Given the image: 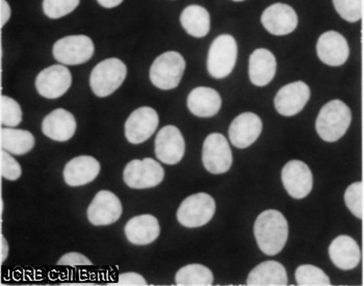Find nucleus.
I'll return each mask as SVG.
<instances>
[{
	"label": "nucleus",
	"mask_w": 364,
	"mask_h": 286,
	"mask_svg": "<svg viewBox=\"0 0 364 286\" xmlns=\"http://www.w3.org/2000/svg\"><path fill=\"white\" fill-rule=\"evenodd\" d=\"M254 235L258 247L269 256L282 251L289 238L287 218L276 209H267L260 213L254 224Z\"/></svg>",
	"instance_id": "nucleus-1"
},
{
	"label": "nucleus",
	"mask_w": 364,
	"mask_h": 286,
	"mask_svg": "<svg viewBox=\"0 0 364 286\" xmlns=\"http://www.w3.org/2000/svg\"><path fill=\"white\" fill-rule=\"evenodd\" d=\"M352 122V112L343 101H329L321 109L316 118V129L321 139L334 143L345 136Z\"/></svg>",
	"instance_id": "nucleus-2"
},
{
	"label": "nucleus",
	"mask_w": 364,
	"mask_h": 286,
	"mask_svg": "<svg viewBox=\"0 0 364 286\" xmlns=\"http://www.w3.org/2000/svg\"><path fill=\"white\" fill-rule=\"evenodd\" d=\"M127 68L119 58H107L96 65L90 76V85L96 96L112 95L127 78Z\"/></svg>",
	"instance_id": "nucleus-3"
},
{
	"label": "nucleus",
	"mask_w": 364,
	"mask_h": 286,
	"mask_svg": "<svg viewBox=\"0 0 364 286\" xmlns=\"http://www.w3.org/2000/svg\"><path fill=\"white\" fill-rule=\"evenodd\" d=\"M237 60V44L232 36H219L211 43L208 56V71L217 80L230 75Z\"/></svg>",
	"instance_id": "nucleus-4"
},
{
	"label": "nucleus",
	"mask_w": 364,
	"mask_h": 286,
	"mask_svg": "<svg viewBox=\"0 0 364 286\" xmlns=\"http://www.w3.org/2000/svg\"><path fill=\"white\" fill-rule=\"evenodd\" d=\"M186 70V60L177 51H167L154 60L150 68V80L161 90L178 87Z\"/></svg>",
	"instance_id": "nucleus-5"
},
{
	"label": "nucleus",
	"mask_w": 364,
	"mask_h": 286,
	"mask_svg": "<svg viewBox=\"0 0 364 286\" xmlns=\"http://www.w3.org/2000/svg\"><path fill=\"white\" fill-rule=\"evenodd\" d=\"M215 213L213 198L206 193H198L183 200L177 211V220L182 226L197 228L208 224Z\"/></svg>",
	"instance_id": "nucleus-6"
},
{
	"label": "nucleus",
	"mask_w": 364,
	"mask_h": 286,
	"mask_svg": "<svg viewBox=\"0 0 364 286\" xmlns=\"http://www.w3.org/2000/svg\"><path fill=\"white\" fill-rule=\"evenodd\" d=\"M165 170L154 159H134L125 166L123 179L129 188L136 190L151 189L161 184Z\"/></svg>",
	"instance_id": "nucleus-7"
},
{
	"label": "nucleus",
	"mask_w": 364,
	"mask_h": 286,
	"mask_svg": "<svg viewBox=\"0 0 364 286\" xmlns=\"http://www.w3.org/2000/svg\"><path fill=\"white\" fill-rule=\"evenodd\" d=\"M202 161L211 174L228 172L233 163L232 152L226 137L221 134H210L202 148Z\"/></svg>",
	"instance_id": "nucleus-8"
},
{
	"label": "nucleus",
	"mask_w": 364,
	"mask_h": 286,
	"mask_svg": "<svg viewBox=\"0 0 364 286\" xmlns=\"http://www.w3.org/2000/svg\"><path fill=\"white\" fill-rule=\"evenodd\" d=\"M53 55L58 62L64 65L84 64L94 55V43L87 36H68L53 45Z\"/></svg>",
	"instance_id": "nucleus-9"
},
{
	"label": "nucleus",
	"mask_w": 364,
	"mask_h": 286,
	"mask_svg": "<svg viewBox=\"0 0 364 286\" xmlns=\"http://www.w3.org/2000/svg\"><path fill=\"white\" fill-rule=\"evenodd\" d=\"M281 180L285 190L294 199L307 197L314 186V177L309 166L296 159L283 166Z\"/></svg>",
	"instance_id": "nucleus-10"
},
{
	"label": "nucleus",
	"mask_w": 364,
	"mask_h": 286,
	"mask_svg": "<svg viewBox=\"0 0 364 286\" xmlns=\"http://www.w3.org/2000/svg\"><path fill=\"white\" fill-rule=\"evenodd\" d=\"M186 142L181 130L174 125L161 128L155 139V155L161 163L176 164L183 159Z\"/></svg>",
	"instance_id": "nucleus-11"
},
{
	"label": "nucleus",
	"mask_w": 364,
	"mask_h": 286,
	"mask_svg": "<svg viewBox=\"0 0 364 286\" xmlns=\"http://www.w3.org/2000/svg\"><path fill=\"white\" fill-rule=\"evenodd\" d=\"M156 110L143 107L132 112L125 122V137L132 144H141L150 139L159 127Z\"/></svg>",
	"instance_id": "nucleus-12"
},
{
	"label": "nucleus",
	"mask_w": 364,
	"mask_h": 286,
	"mask_svg": "<svg viewBox=\"0 0 364 286\" xmlns=\"http://www.w3.org/2000/svg\"><path fill=\"white\" fill-rule=\"evenodd\" d=\"M123 213L122 203L114 193L100 191L87 208V218L94 226H107L117 222Z\"/></svg>",
	"instance_id": "nucleus-13"
},
{
	"label": "nucleus",
	"mask_w": 364,
	"mask_h": 286,
	"mask_svg": "<svg viewBox=\"0 0 364 286\" xmlns=\"http://www.w3.org/2000/svg\"><path fill=\"white\" fill-rule=\"evenodd\" d=\"M71 72L63 65H53L43 70L36 78L40 95L47 99L60 98L70 89Z\"/></svg>",
	"instance_id": "nucleus-14"
},
{
	"label": "nucleus",
	"mask_w": 364,
	"mask_h": 286,
	"mask_svg": "<svg viewBox=\"0 0 364 286\" xmlns=\"http://www.w3.org/2000/svg\"><path fill=\"white\" fill-rule=\"evenodd\" d=\"M309 98V85L304 82H294L281 88L274 99V105L282 116L293 117L304 109Z\"/></svg>",
	"instance_id": "nucleus-15"
},
{
	"label": "nucleus",
	"mask_w": 364,
	"mask_h": 286,
	"mask_svg": "<svg viewBox=\"0 0 364 286\" xmlns=\"http://www.w3.org/2000/svg\"><path fill=\"white\" fill-rule=\"evenodd\" d=\"M316 55L323 64L339 67L349 58V44L341 33L336 31H326L316 43Z\"/></svg>",
	"instance_id": "nucleus-16"
},
{
	"label": "nucleus",
	"mask_w": 364,
	"mask_h": 286,
	"mask_svg": "<svg viewBox=\"0 0 364 286\" xmlns=\"http://www.w3.org/2000/svg\"><path fill=\"white\" fill-rule=\"evenodd\" d=\"M260 21L271 35L287 36L296 28L299 19L291 6L278 2L264 11Z\"/></svg>",
	"instance_id": "nucleus-17"
},
{
	"label": "nucleus",
	"mask_w": 364,
	"mask_h": 286,
	"mask_svg": "<svg viewBox=\"0 0 364 286\" xmlns=\"http://www.w3.org/2000/svg\"><path fill=\"white\" fill-rule=\"evenodd\" d=\"M262 132V119L254 112H244L232 121L228 134L235 147L245 149L256 142Z\"/></svg>",
	"instance_id": "nucleus-18"
},
{
	"label": "nucleus",
	"mask_w": 364,
	"mask_h": 286,
	"mask_svg": "<svg viewBox=\"0 0 364 286\" xmlns=\"http://www.w3.org/2000/svg\"><path fill=\"white\" fill-rule=\"evenodd\" d=\"M76 127L73 115L64 109L53 110L42 123L43 134L55 142L69 141L75 134Z\"/></svg>",
	"instance_id": "nucleus-19"
},
{
	"label": "nucleus",
	"mask_w": 364,
	"mask_h": 286,
	"mask_svg": "<svg viewBox=\"0 0 364 286\" xmlns=\"http://www.w3.org/2000/svg\"><path fill=\"white\" fill-rule=\"evenodd\" d=\"M329 256L338 269L350 271L360 263V248L350 236L339 235L329 245Z\"/></svg>",
	"instance_id": "nucleus-20"
},
{
	"label": "nucleus",
	"mask_w": 364,
	"mask_h": 286,
	"mask_svg": "<svg viewBox=\"0 0 364 286\" xmlns=\"http://www.w3.org/2000/svg\"><path fill=\"white\" fill-rule=\"evenodd\" d=\"M100 173V164L89 155H82L68 161L64 169V179L68 186H80L90 184Z\"/></svg>",
	"instance_id": "nucleus-21"
},
{
	"label": "nucleus",
	"mask_w": 364,
	"mask_h": 286,
	"mask_svg": "<svg viewBox=\"0 0 364 286\" xmlns=\"http://www.w3.org/2000/svg\"><path fill=\"white\" fill-rule=\"evenodd\" d=\"M277 70L275 55L266 48L254 51L249 58V78L256 87H264L274 80Z\"/></svg>",
	"instance_id": "nucleus-22"
},
{
	"label": "nucleus",
	"mask_w": 364,
	"mask_h": 286,
	"mask_svg": "<svg viewBox=\"0 0 364 286\" xmlns=\"http://www.w3.org/2000/svg\"><path fill=\"white\" fill-rule=\"evenodd\" d=\"M125 235L132 244H151L159 236L161 227L159 220L151 215H141L128 221L124 228Z\"/></svg>",
	"instance_id": "nucleus-23"
},
{
	"label": "nucleus",
	"mask_w": 364,
	"mask_h": 286,
	"mask_svg": "<svg viewBox=\"0 0 364 286\" xmlns=\"http://www.w3.org/2000/svg\"><path fill=\"white\" fill-rule=\"evenodd\" d=\"M221 96L211 88H196L188 97V110L200 118H210L215 116L221 110Z\"/></svg>",
	"instance_id": "nucleus-24"
},
{
	"label": "nucleus",
	"mask_w": 364,
	"mask_h": 286,
	"mask_svg": "<svg viewBox=\"0 0 364 286\" xmlns=\"http://www.w3.org/2000/svg\"><path fill=\"white\" fill-rule=\"evenodd\" d=\"M287 272L278 261L267 260L254 268L247 279L248 285H287Z\"/></svg>",
	"instance_id": "nucleus-25"
},
{
	"label": "nucleus",
	"mask_w": 364,
	"mask_h": 286,
	"mask_svg": "<svg viewBox=\"0 0 364 286\" xmlns=\"http://www.w3.org/2000/svg\"><path fill=\"white\" fill-rule=\"evenodd\" d=\"M181 22L184 31L195 38H203L210 31V15L205 8L197 4L182 11Z\"/></svg>",
	"instance_id": "nucleus-26"
},
{
	"label": "nucleus",
	"mask_w": 364,
	"mask_h": 286,
	"mask_svg": "<svg viewBox=\"0 0 364 286\" xmlns=\"http://www.w3.org/2000/svg\"><path fill=\"white\" fill-rule=\"evenodd\" d=\"M0 144L1 149L14 155H23L33 149L35 146V137L28 130L15 128H1Z\"/></svg>",
	"instance_id": "nucleus-27"
},
{
	"label": "nucleus",
	"mask_w": 364,
	"mask_h": 286,
	"mask_svg": "<svg viewBox=\"0 0 364 286\" xmlns=\"http://www.w3.org/2000/svg\"><path fill=\"white\" fill-rule=\"evenodd\" d=\"M175 282L179 286H210L213 283V275L205 265L193 263L181 268L176 272Z\"/></svg>",
	"instance_id": "nucleus-28"
},
{
	"label": "nucleus",
	"mask_w": 364,
	"mask_h": 286,
	"mask_svg": "<svg viewBox=\"0 0 364 286\" xmlns=\"http://www.w3.org/2000/svg\"><path fill=\"white\" fill-rule=\"evenodd\" d=\"M294 277L299 285H331L329 277L325 272L311 265H303L296 268Z\"/></svg>",
	"instance_id": "nucleus-29"
},
{
	"label": "nucleus",
	"mask_w": 364,
	"mask_h": 286,
	"mask_svg": "<svg viewBox=\"0 0 364 286\" xmlns=\"http://www.w3.org/2000/svg\"><path fill=\"white\" fill-rule=\"evenodd\" d=\"M22 121V110L19 103L8 96L0 98V122L6 127H16Z\"/></svg>",
	"instance_id": "nucleus-30"
},
{
	"label": "nucleus",
	"mask_w": 364,
	"mask_h": 286,
	"mask_svg": "<svg viewBox=\"0 0 364 286\" xmlns=\"http://www.w3.org/2000/svg\"><path fill=\"white\" fill-rule=\"evenodd\" d=\"M345 203L355 217L363 220L364 201H363V182H354L348 186L345 191Z\"/></svg>",
	"instance_id": "nucleus-31"
},
{
	"label": "nucleus",
	"mask_w": 364,
	"mask_h": 286,
	"mask_svg": "<svg viewBox=\"0 0 364 286\" xmlns=\"http://www.w3.org/2000/svg\"><path fill=\"white\" fill-rule=\"evenodd\" d=\"M332 2L337 14L346 21L355 23L363 18V0H332Z\"/></svg>",
	"instance_id": "nucleus-32"
},
{
	"label": "nucleus",
	"mask_w": 364,
	"mask_h": 286,
	"mask_svg": "<svg viewBox=\"0 0 364 286\" xmlns=\"http://www.w3.org/2000/svg\"><path fill=\"white\" fill-rule=\"evenodd\" d=\"M80 0H43V11L47 17L58 19L73 12Z\"/></svg>",
	"instance_id": "nucleus-33"
},
{
	"label": "nucleus",
	"mask_w": 364,
	"mask_h": 286,
	"mask_svg": "<svg viewBox=\"0 0 364 286\" xmlns=\"http://www.w3.org/2000/svg\"><path fill=\"white\" fill-rule=\"evenodd\" d=\"M0 157H1L0 161H1L2 177L6 180H11V181H14V180L20 178L22 174V170L19 163L9 154L8 151L1 149V155Z\"/></svg>",
	"instance_id": "nucleus-34"
},
{
	"label": "nucleus",
	"mask_w": 364,
	"mask_h": 286,
	"mask_svg": "<svg viewBox=\"0 0 364 286\" xmlns=\"http://www.w3.org/2000/svg\"><path fill=\"white\" fill-rule=\"evenodd\" d=\"M92 261L87 256L77 252H70L65 254L58 261V265H65V267H85V265H92Z\"/></svg>",
	"instance_id": "nucleus-35"
},
{
	"label": "nucleus",
	"mask_w": 364,
	"mask_h": 286,
	"mask_svg": "<svg viewBox=\"0 0 364 286\" xmlns=\"http://www.w3.org/2000/svg\"><path fill=\"white\" fill-rule=\"evenodd\" d=\"M117 285H148L147 281L143 276L136 272H124L118 277Z\"/></svg>",
	"instance_id": "nucleus-36"
},
{
	"label": "nucleus",
	"mask_w": 364,
	"mask_h": 286,
	"mask_svg": "<svg viewBox=\"0 0 364 286\" xmlns=\"http://www.w3.org/2000/svg\"><path fill=\"white\" fill-rule=\"evenodd\" d=\"M0 18H1V28L6 26L11 17V8L6 0H0Z\"/></svg>",
	"instance_id": "nucleus-37"
},
{
	"label": "nucleus",
	"mask_w": 364,
	"mask_h": 286,
	"mask_svg": "<svg viewBox=\"0 0 364 286\" xmlns=\"http://www.w3.org/2000/svg\"><path fill=\"white\" fill-rule=\"evenodd\" d=\"M0 238H1V242H0V249H1V251H0V258H1V263H4V260L8 258L9 245L4 235H1Z\"/></svg>",
	"instance_id": "nucleus-38"
},
{
	"label": "nucleus",
	"mask_w": 364,
	"mask_h": 286,
	"mask_svg": "<svg viewBox=\"0 0 364 286\" xmlns=\"http://www.w3.org/2000/svg\"><path fill=\"white\" fill-rule=\"evenodd\" d=\"M98 4L105 9H112L122 4L123 0H97Z\"/></svg>",
	"instance_id": "nucleus-39"
},
{
	"label": "nucleus",
	"mask_w": 364,
	"mask_h": 286,
	"mask_svg": "<svg viewBox=\"0 0 364 286\" xmlns=\"http://www.w3.org/2000/svg\"><path fill=\"white\" fill-rule=\"evenodd\" d=\"M233 1L240 2V1H245V0H233Z\"/></svg>",
	"instance_id": "nucleus-40"
}]
</instances>
